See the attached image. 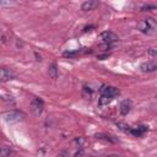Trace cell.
Masks as SVG:
<instances>
[{"instance_id":"6da1fadb","label":"cell","mask_w":157,"mask_h":157,"mask_svg":"<svg viewBox=\"0 0 157 157\" xmlns=\"http://www.w3.org/2000/svg\"><path fill=\"white\" fill-rule=\"evenodd\" d=\"M119 90L113 87V86H107V85H103L102 88H101V97H99V101H98V104L99 105H107L109 104L110 102L114 101L115 97L119 96Z\"/></svg>"},{"instance_id":"7a4b0ae2","label":"cell","mask_w":157,"mask_h":157,"mask_svg":"<svg viewBox=\"0 0 157 157\" xmlns=\"http://www.w3.org/2000/svg\"><path fill=\"white\" fill-rule=\"evenodd\" d=\"M157 26V22L152 17H147L141 20L137 23V29L144 34H152L155 32V28Z\"/></svg>"},{"instance_id":"3957f363","label":"cell","mask_w":157,"mask_h":157,"mask_svg":"<svg viewBox=\"0 0 157 157\" xmlns=\"http://www.w3.org/2000/svg\"><path fill=\"white\" fill-rule=\"evenodd\" d=\"M2 117H4V119H5L6 123L12 124V123H18V121H21V120L25 118V114L21 113V112H18V110H10V112L4 113Z\"/></svg>"},{"instance_id":"277c9868","label":"cell","mask_w":157,"mask_h":157,"mask_svg":"<svg viewBox=\"0 0 157 157\" xmlns=\"http://www.w3.org/2000/svg\"><path fill=\"white\" fill-rule=\"evenodd\" d=\"M101 39L103 42V44H107V45H110V47H114V44L118 42V36L112 32V31H104L101 33Z\"/></svg>"},{"instance_id":"5b68a950","label":"cell","mask_w":157,"mask_h":157,"mask_svg":"<svg viewBox=\"0 0 157 157\" xmlns=\"http://www.w3.org/2000/svg\"><path fill=\"white\" fill-rule=\"evenodd\" d=\"M43 109H44V102L38 97L33 98L32 102H31V110L33 112V114L34 115H40Z\"/></svg>"},{"instance_id":"8992f818","label":"cell","mask_w":157,"mask_h":157,"mask_svg":"<svg viewBox=\"0 0 157 157\" xmlns=\"http://www.w3.org/2000/svg\"><path fill=\"white\" fill-rule=\"evenodd\" d=\"M140 70L142 72H153L157 70V61L156 60H150V61H145L140 65Z\"/></svg>"},{"instance_id":"52a82bcc","label":"cell","mask_w":157,"mask_h":157,"mask_svg":"<svg viewBox=\"0 0 157 157\" xmlns=\"http://www.w3.org/2000/svg\"><path fill=\"white\" fill-rule=\"evenodd\" d=\"M131 108H132L131 101H130V99H124V101H121V103H120V105H119V113H120L121 115H128V114L130 113Z\"/></svg>"},{"instance_id":"ba28073f","label":"cell","mask_w":157,"mask_h":157,"mask_svg":"<svg viewBox=\"0 0 157 157\" xmlns=\"http://www.w3.org/2000/svg\"><path fill=\"white\" fill-rule=\"evenodd\" d=\"M147 130H148V128H147L146 125H139V126H136V128H130L129 134H131V135L135 136V137H141V136L145 135V132H146Z\"/></svg>"},{"instance_id":"9c48e42d","label":"cell","mask_w":157,"mask_h":157,"mask_svg":"<svg viewBox=\"0 0 157 157\" xmlns=\"http://www.w3.org/2000/svg\"><path fill=\"white\" fill-rule=\"evenodd\" d=\"M0 78H1L2 82H6L9 80L15 78V74L12 72V70H10L7 67H1V70H0Z\"/></svg>"},{"instance_id":"30bf717a","label":"cell","mask_w":157,"mask_h":157,"mask_svg":"<svg viewBox=\"0 0 157 157\" xmlns=\"http://www.w3.org/2000/svg\"><path fill=\"white\" fill-rule=\"evenodd\" d=\"M98 5H99L98 1H96V0H88V1L82 2L81 10H82V11H92V10H94L96 7H98Z\"/></svg>"},{"instance_id":"8fae6325","label":"cell","mask_w":157,"mask_h":157,"mask_svg":"<svg viewBox=\"0 0 157 157\" xmlns=\"http://www.w3.org/2000/svg\"><path fill=\"white\" fill-rule=\"evenodd\" d=\"M48 74H49V77L53 78V80H56L58 78V75H59V71H58V66L55 63L50 64L49 65V69H48Z\"/></svg>"},{"instance_id":"7c38bea8","label":"cell","mask_w":157,"mask_h":157,"mask_svg":"<svg viewBox=\"0 0 157 157\" xmlns=\"http://www.w3.org/2000/svg\"><path fill=\"white\" fill-rule=\"evenodd\" d=\"M92 94H93L92 88L88 87V86H83V88H82V97L85 99H91L92 98Z\"/></svg>"},{"instance_id":"4fadbf2b","label":"cell","mask_w":157,"mask_h":157,"mask_svg":"<svg viewBox=\"0 0 157 157\" xmlns=\"http://www.w3.org/2000/svg\"><path fill=\"white\" fill-rule=\"evenodd\" d=\"M97 139H99V140H104V141H109V142H117L118 140L117 139H114L113 136H109V135H104V134H96L94 135Z\"/></svg>"},{"instance_id":"5bb4252c","label":"cell","mask_w":157,"mask_h":157,"mask_svg":"<svg viewBox=\"0 0 157 157\" xmlns=\"http://www.w3.org/2000/svg\"><path fill=\"white\" fill-rule=\"evenodd\" d=\"M83 142H85V139H83V137H76V139L74 140L75 148L82 151V148H83Z\"/></svg>"},{"instance_id":"9a60e30c","label":"cell","mask_w":157,"mask_h":157,"mask_svg":"<svg viewBox=\"0 0 157 157\" xmlns=\"http://www.w3.org/2000/svg\"><path fill=\"white\" fill-rule=\"evenodd\" d=\"M12 155H13L12 148H10V147H1V150H0V156L1 157H10Z\"/></svg>"},{"instance_id":"2e32d148","label":"cell","mask_w":157,"mask_h":157,"mask_svg":"<svg viewBox=\"0 0 157 157\" xmlns=\"http://www.w3.org/2000/svg\"><path fill=\"white\" fill-rule=\"evenodd\" d=\"M81 53V50H75V52H64V56H66V58H72V56H76V55H78Z\"/></svg>"},{"instance_id":"e0dca14e","label":"cell","mask_w":157,"mask_h":157,"mask_svg":"<svg viewBox=\"0 0 157 157\" xmlns=\"http://www.w3.org/2000/svg\"><path fill=\"white\" fill-rule=\"evenodd\" d=\"M157 9V5H150V4H147V5H144V6H141V11H151V10H156Z\"/></svg>"},{"instance_id":"ac0fdd59","label":"cell","mask_w":157,"mask_h":157,"mask_svg":"<svg viewBox=\"0 0 157 157\" xmlns=\"http://www.w3.org/2000/svg\"><path fill=\"white\" fill-rule=\"evenodd\" d=\"M148 55L157 58V50H155V49H148Z\"/></svg>"},{"instance_id":"d6986e66","label":"cell","mask_w":157,"mask_h":157,"mask_svg":"<svg viewBox=\"0 0 157 157\" xmlns=\"http://www.w3.org/2000/svg\"><path fill=\"white\" fill-rule=\"evenodd\" d=\"M56 157H69V153H67L66 151H63V152L58 153V156H56Z\"/></svg>"},{"instance_id":"ffe728a7","label":"cell","mask_w":157,"mask_h":157,"mask_svg":"<svg viewBox=\"0 0 157 157\" xmlns=\"http://www.w3.org/2000/svg\"><path fill=\"white\" fill-rule=\"evenodd\" d=\"M91 28H94V26H86L83 28V32H87V31H91Z\"/></svg>"},{"instance_id":"44dd1931","label":"cell","mask_w":157,"mask_h":157,"mask_svg":"<svg viewBox=\"0 0 157 157\" xmlns=\"http://www.w3.org/2000/svg\"><path fill=\"white\" fill-rule=\"evenodd\" d=\"M103 157H123V156H120V155H107V156H103Z\"/></svg>"},{"instance_id":"7402d4cb","label":"cell","mask_w":157,"mask_h":157,"mask_svg":"<svg viewBox=\"0 0 157 157\" xmlns=\"http://www.w3.org/2000/svg\"><path fill=\"white\" fill-rule=\"evenodd\" d=\"M91 157H99V156H91Z\"/></svg>"}]
</instances>
